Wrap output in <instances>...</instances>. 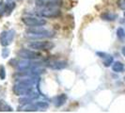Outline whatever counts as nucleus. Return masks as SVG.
Wrapping results in <instances>:
<instances>
[{"label": "nucleus", "instance_id": "nucleus-1", "mask_svg": "<svg viewBox=\"0 0 125 113\" xmlns=\"http://www.w3.org/2000/svg\"><path fill=\"white\" fill-rule=\"evenodd\" d=\"M23 23L27 26H42L46 24V21L44 19L36 18V17H24L22 19Z\"/></svg>", "mask_w": 125, "mask_h": 113}, {"label": "nucleus", "instance_id": "nucleus-2", "mask_svg": "<svg viewBox=\"0 0 125 113\" xmlns=\"http://www.w3.org/2000/svg\"><path fill=\"white\" fill-rule=\"evenodd\" d=\"M28 47L35 50H50L54 47V44L50 42H33L28 44Z\"/></svg>", "mask_w": 125, "mask_h": 113}, {"label": "nucleus", "instance_id": "nucleus-3", "mask_svg": "<svg viewBox=\"0 0 125 113\" xmlns=\"http://www.w3.org/2000/svg\"><path fill=\"white\" fill-rule=\"evenodd\" d=\"M26 33L32 34L33 36H37V37H51L53 35V33L47 29L41 28L40 26H35V28H29L26 30Z\"/></svg>", "mask_w": 125, "mask_h": 113}, {"label": "nucleus", "instance_id": "nucleus-4", "mask_svg": "<svg viewBox=\"0 0 125 113\" xmlns=\"http://www.w3.org/2000/svg\"><path fill=\"white\" fill-rule=\"evenodd\" d=\"M37 14L45 18H56L60 15V11L56 10V8H46V10H42L37 12Z\"/></svg>", "mask_w": 125, "mask_h": 113}, {"label": "nucleus", "instance_id": "nucleus-5", "mask_svg": "<svg viewBox=\"0 0 125 113\" xmlns=\"http://www.w3.org/2000/svg\"><path fill=\"white\" fill-rule=\"evenodd\" d=\"M17 56L22 57V58H25V59L32 60V59L40 57L41 54L38 53V52H35V51L28 50V49H21L20 51L17 52Z\"/></svg>", "mask_w": 125, "mask_h": 113}, {"label": "nucleus", "instance_id": "nucleus-6", "mask_svg": "<svg viewBox=\"0 0 125 113\" xmlns=\"http://www.w3.org/2000/svg\"><path fill=\"white\" fill-rule=\"evenodd\" d=\"M15 35V32L13 30H7V31H3L0 34V44L3 46H7L10 44H11L13 38Z\"/></svg>", "mask_w": 125, "mask_h": 113}, {"label": "nucleus", "instance_id": "nucleus-7", "mask_svg": "<svg viewBox=\"0 0 125 113\" xmlns=\"http://www.w3.org/2000/svg\"><path fill=\"white\" fill-rule=\"evenodd\" d=\"M13 91L16 95H25V94L28 95L29 92H31V86L18 82L15 86H13Z\"/></svg>", "mask_w": 125, "mask_h": 113}, {"label": "nucleus", "instance_id": "nucleus-8", "mask_svg": "<svg viewBox=\"0 0 125 113\" xmlns=\"http://www.w3.org/2000/svg\"><path fill=\"white\" fill-rule=\"evenodd\" d=\"M66 66H67V62L66 61H61V60H55V61L48 63V67L54 70L64 69Z\"/></svg>", "mask_w": 125, "mask_h": 113}, {"label": "nucleus", "instance_id": "nucleus-9", "mask_svg": "<svg viewBox=\"0 0 125 113\" xmlns=\"http://www.w3.org/2000/svg\"><path fill=\"white\" fill-rule=\"evenodd\" d=\"M66 99H67V97H66V95H64V94H61V95H59V96H56V98H55V105H56V107H60V106H62L63 104L66 102Z\"/></svg>", "mask_w": 125, "mask_h": 113}, {"label": "nucleus", "instance_id": "nucleus-10", "mask_svg": "<svg viewBox=\"0 0 125 113\" xmlns=\"http://www.w3.org/2000/svg\"><path fill=\"white\" fill-rule=\"evenodd\" d=\"M112 69L116 73H120V72H122L124 70V65L121 62H119V61H117V62H115L113 64Z\"/></svg>", "mask_w": 125, "mask_h": 113}, {"label": "nucleus", "instance_id": "nucleus-11", "mask_svg": "<svg viewBox=\"0 0 125 113\" xmlns=\"http://www.w3.org/2000/svg\"><path fill=\"white\" fill-rule=\"evenodd\" d=\"M102 18L104 20H107V21H112L116 18V15L111 14V13H104V14H102Z\"/></svg>", "mask_w": 125, "mask_h": 113}, {"label": "nucleus", "instance_id": "nucleus-12", "mask_svg": "<svg viewBox=\"0 0 125 113\" xmlns=\"http://www.w3.org/2000/svg\"><path fill=\"white\" fill-rule=\"evenodd\" d=\"M0 110H4V111H11V107H10L4 101H0Z\"/></svg>", "mask_w": 125, "mask_h": 113}, {"label": "nucleus", "instance_id": "nucleus-13", "mask_svg": "<svg viewBox=\"0 0 125 113\" xmlns=\"http://www.w3.org/2000/svg\"><path fill=\"white\" fill-rule=\"evenodd\" d=\"M112 62H113V57H112V56H105V59H104V66L108 67V66H110V65L112 64Z\"/></svg>", "mask_w": 125, "mask_h": 113}, {"label": "nucleus", "instance_id": "nucleus-14", "mask_svg": "<svg viewBox=\"0 0 125 113\" xmlns=\"http://www.w3.org/2000/svg\"><path fill=\"white\" fill-rule=\"evenodd\" d=\"M117 34H118V37H119L120 40H123V39L125 38V32H124V30L121 28V27L118 29V31H117Z\"/></svg>", "mask_w": 125, "mask_h": 113}, {"label": "nucleus", "instance_id": "nucleus-15", "mask_svg": "<svg viewBox=\"0 0 125 113\" xmlns=\"http://www.w3.org/2000/svg\"><path fill=\"white\" fill-rule=\"evenodd\" d=\"M5 75H6V74H5V68L1 65L0 66V78L1 79H4L5 78Z\"/></svg>", "mask_w": 125, "mask_h": 113}, {"label": "nucleus", "instance_id": "nucleus-16", "mask_svg": "<svg viewBox=\"0 0 125 113\" xmlns=\"http://www.w3.org/2000/svg\"><path fill=\"white\" fill-rule=\"evenodd\" d=\"M118 6H119L120 9L124 10L125 9V0H119V1H118Z\"/></svg>", "mask_w": 125, "mask_h": 113}, {"label": "nucleus", "instance_id": "nucleus-17", "mask_svg": "<svg viewBox=\"0 0 125 113\" xmlns=\"http://www.w3.org/2000/svg\"><path fill=\"white\" fill-rule=\"evenodd\" d=\"M121 52H122V54H123V56H125V46H124V47H122V49H121Z\"/></svg>", "mask_w": 125, "mask_h": 113}, {"label": "nucleus", "instance_id": "nucleus-18", "mask_svg": "<svg viewBox=\"0 0 125 113\" xmlns=\"http://www.w3.org/2000/svg\"><path fill=\"white\" fill-rule=\"evenodd\" d=\"M124 16H125V11H124Z\"/></svg>", "mask_w": 125, "mask_h": 113}, {"label": "nucleus", "instance_id": "nucleus-19", "mask_svg": "<svg viewBox=\"0 0 125 113\" xmlns=\"http://www.w3.org/2000/svg\"><path fill=\"white\" fill-rule=\"evenodd\" d=\"M124 79H125V77H124Z\"/></svg>", "mask_w": 125, "mask_h": 113}]
</instances>
